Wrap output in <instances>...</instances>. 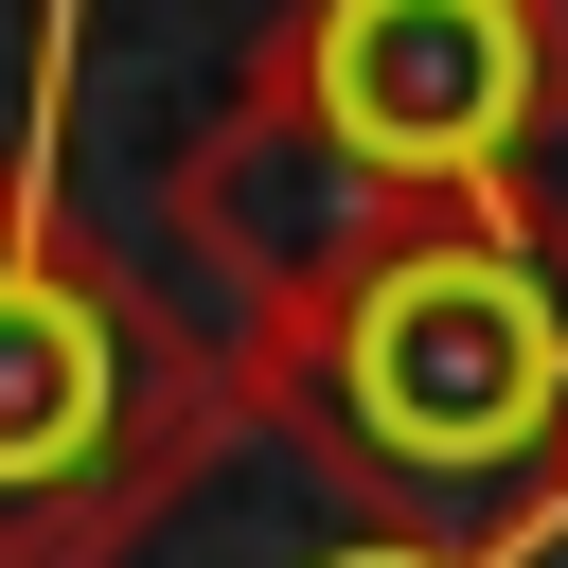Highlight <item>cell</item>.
I'll use <instances>...</instances> for the list:
<instances>
[{
	"label": "cell",
	"mask_w": 568,
	"mask_h": 568,
	"mask_svg": "<svg viewBox=\"0 0 568 568\" xmlns=\"http://www.w3.org/2000/svg\"><path fill=\"white\" fill-rule=\"evenodd\" d=\"M266 124L355 160L373 195H532L568 142V18L550 0H284L231 71Z\"/></svg>",
	"instance_id": "3957f363"
},
{
	"label": "cell",
	"mask_w": 568,
	"mask_h": 568,
	"mask_svg": "<svg viewBox=\"0 0 568 568\" xmlns=\"http://www.w3.org/2000/svg\"><path fill=\"white\" fill-rule=\"evenodd\" d=\"M213 373L408 515H532L568 497V213L426 195L320 284L213 320Z\"/></svg>",
	"instance_id": "6da1fadb"
},
{
	"label": "cell",
	"mask_w": 568,
	"mask_h": 568,
	"mask_svg": "<svg viewBox=\"0 0 568 568\" xmlns=\"http://www.w3.org/2000/svg\"><path fill=\"white\" fill-rule=\"evenodd\" d=\"M89 568H568V497H532V515H408V497L337 479L284 408H248L213 373V444Z\"/></svg>",
	"instance_id": "277c9868"
},
{
	"label": "cell",
	"mask_w": 568,
	"mask_h": 568,
	"mask_svg": "<svg viewBox=\"0 0 568 568\" xmlns=\"http://www.w3.org/2000/svg\"><path fill=\"white\" fill-rule=\"evenodd\" d=\"M550 18H568V0H550Z\"/></svg>",
	"instance_id": "5b68a950"
},
{
	"label": "cell",
	"mask_w": 568,
	"mask_h": 568,
	"mask_svg": "<svg viewBox=\"0 0 568 568\" xmlns=\"http://www.w3.org/2000/svg\"><path fill=\"white\" fill-rule=\"evenodd\" d=\"M71 18H36V106L0 124V568H89L195 444H213V337L178 284H142L71 195Z\"/></svg>",
	"instance_id": "7a4b0ae2"
}]
</instances>
